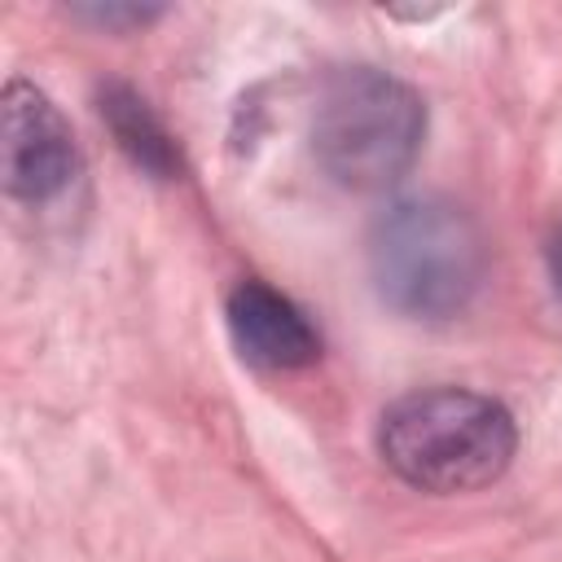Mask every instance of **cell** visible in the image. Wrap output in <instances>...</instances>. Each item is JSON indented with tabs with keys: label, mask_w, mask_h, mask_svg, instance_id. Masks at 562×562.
<instances>
[{
	"label": "cell",
	"mask_w": 562,
	"mask_h": 562,
	"mask_svg": "<svg viewBox=\"0 0 562 562\" xmlns=\"http://www.w3.org/2000/svg\"><path fill=\"white\" fill-rule=\"evenodd\" d=\"M549 272H553V290L562 299V233H553V241H549Z\"/></svg>",
	"instance_id": "8"
},
{
	"label": "cell",
	"mask_w": 562,
	"mask_h": 562,
	"mask_svg": "<svg viewBox=\"0 0 562 562\" xmlns=\"http://www.w3.org/2000/svg\"><path fill=\"white\" fill-rule=\"evenodd\" d=\"M79 18L105 26V31H119V26H145L158 18V9H136V4H88V9H75Z\"/></svg>",
	"instance_id": "7"
},
{
	"label": "cell",
	"mask_w": 562,
	"mask_h": 562,
	"mask_svg": "<svg viewBox=\"0 0 562 562\" xmlns=\"http://www.w3.org/2000/svg\"><path fill=\"white\" fill-rule=\"evenodd\" d=\"M369 272L378 299L413 321H452L487 272L474 215L448 198H404L373 220Z\"/></svg>",
	"instance_id": "2"
},
{
	"label": "cell",
	"mask_w": 562,
	"mask_h": 562,
	"mask_svg": "<svg viewBox=\"0 0 562 562\" xmlns=\"http://www.w3.org/2000/svg\"><path fill=\"white\" fill-rule=\"evenodd\" d=\"M0 171H4V193L18 202H53L79 171V149L57 114V105L26 79L4 83L0 101Z\"/></svg>",
	"instance_id": "4"
},
{
	"label": "cell",
	"mask_w": 562,
	"mask_h": 562,
	"mask_svg": "<svg viewBox=\"0 0 562 562\" xmlns=\"http://www.w3.org/2000/svg\"><path fill=\"white\" fill-rule=\"evenodd\" d=\"M426 140L422 97L386 70H334L312 105V158L321 171L356 193L391 189L408 176Z\"/></svg>",
	"instance_id": "3"
},
{
	"label": "cell",
	"mask_w": 562,
	"mask_h": 562,
	"mask_svg": "<svg viewBox=\"0 0 562 562\" xmlns=\"http://www.w3.org/2000/svg\"><path fill=\"white\" fill-rule=\"evenodd\" d=\"M518 448L509 408L465 386H426L400 395L378 426L382 461L413 487L457 496L496 483Z\"/></svg>",
	"instance_id": "1"
},
{
	"label": "cell",
	"mask_w": 562,
	"mask_h": 562,
	"mask_svg": "<svg viewBox=\"0 0 562 562\" xmlns=\"http://www.w3.org/2000/svg\"><path fill=\"white\" fill-rule=\"evenodd\" d=\"M101 119L114 132L119 149L140 171H149L154 180H176L180 176V149H176V140L167 136V127L158 123V114L149 110L145 97H136L123 83H105L101 88Z\"/></svg>",
	"instance_id": "6"
},
{
	"label": "cell",
	"mask_w": 562,
	"mask_h": 562,
	"mask_svg": "<svg viewBox=\"0 0 562 562\" xmlns=\"http://www.w3.org/2000/svg\"><path fill=\"white\" fill-rule=\"evenodd\" d=\"M228 334L233 347L246 364L255 369H303L321 356V334L312 329V321L272 285L263 281H241L228 294Z\"/></svg>",
	"instance_id": "5"
}]
</instances>
